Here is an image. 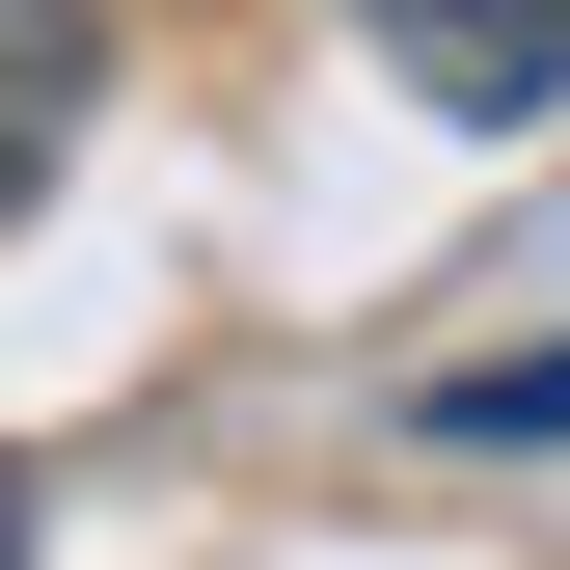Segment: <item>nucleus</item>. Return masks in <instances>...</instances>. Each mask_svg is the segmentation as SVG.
Returning <instances> with one entry per match:
<instances>
[{
  "instance_id": "4",
  "label": "nucleus",
  "mask_w": 570,
  "mask_h": 570,
  "mask_svg": "<svg viewBox=\"0 0 570 570\" xmlns=\"http://www.w3.org/2000/svg\"><path fill=\"white\" fill-rule=\"evenodd\" d=\"M0 570H28V489H0Z\"/></svg>"
},
{
  "instance_id": "3",
  "label": "nucleus",
  "mask_w": 570,
  "mask_h": 570,
  "mask_svg": "<svg viewBox=\"0 0 570 570\" xmlns=\"http://www.w3.org/2000/svg\"><path fill=\"white\" fill-rule=\"evenodd\" d=\"M435 435H489V462L570 435V326H543V353H462V381H435Z\"/></svg>"
},
{
  "instance_id": "1",
  "label": "nucleus",
  "mask_w": 570,
  "mask_h": 570,
  "mask_svg": "<svg viewBox=\"0 0 570 570\" xmlns=\"http://www.w3.org/2000/svg\"><path fill=\"white\" fill-rule=\"evenodd\" d=\"M353 28H381V82L462 109V136H543L570 109V0H353Z\"/></svg>"
},
{
  "instance_id": "2",
  "label": "nucleus",
  "mask_w": 570,
  "mask_h": 570,
  "mask_svg": "<svg viewBox=\"0 0 570 570\" xmlns=\"http://www.w3.org/2000/svg\"><path fill=\"white\" fill-rule=\"evenodd\" d=\"M82 82H109V0H0V218L82 164Z\"/></svg>"
}]
</instances>
